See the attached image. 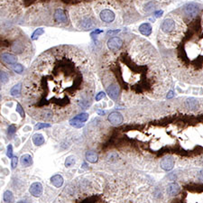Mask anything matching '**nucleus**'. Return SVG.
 <instances>
[{
    "mask_svg": "<svg viewBox=\"0 0 203 203\" xmlns=\"http://www.w3.org/2000/svg\"><path fill=\"white\" fill-rule=\"evenodd\" d=\"M124 45L123 40L119 37H112L108 41V47L109 51H118Z\"/></svg>",
    "mask_w": 203,
    "mask_h": 203,
    "instance_id": "nucleus-6",
    "label": "nucleus"
},
{
    "mask_svg": "<svg viewBox=\"0 0 203 203\" xmlns=\"http://www.w3.org/2000/svg\"><path fill=\"white\" fill-rule=\"evenodd\" d=\"M108 121L113 126H118L123 123V117L118 112H113L108 116Z\"/></svg>",
    "mask_w": 203,
    "mask_h": 203,
    "instance_id": "nucleus-10",
    "label": "nucleus"
},
{
    "mask_svg": "<svg viewBox=\"0 0 203 203\" xmlns=\"http://www.w3.org/2000/svg\"><path fill=\"white\" fill-rule=\"evenodd\" d=\"M22 84L19 83L17 84V85H16L12 90H11V91H10V93H11V95L12 96H17V95H19L20 93H21V90H22Z\"/></svg>",
    "mask_w": 203,
    "mask_h": 203,
    "instance_id": "nucleus-22",
    "label": "nucleus"
},
{
    "mask_svg": "<svg viewBox=\"0 0 203 203\" xmlns=\"http://www.w3.org/2000/svg\"><path fill=\"white\" fill-rule=\"evenodd\" d=\"M86 159H87L88 162H90V163H91V164H94V163H96V162L98 161L99 156H98V155H97L95 152H93V151H89V152L86 153Z\"/></svg>",
    "mask_w": 203,
    "mask_h": 203,
    "instance_id": "nucleus-20",
    "label": "nucleus"
},
{
    "mask_svg": "<svg viewBox=\"0 0 203 203\" xmlns=\"http://www.w3.org/2000/svg\"><path fill=\"white\" fill-rule=\"evenodd\" d=\"M100 19L105 23H112L116 19V15L110 9H103L100 12Z\"/></svg>",
    "mask_w": 203,
    "mask_h": 203,
    "instance_id": "nucleus-8",
    "label": "nucleus"
},
{
    "mask_svg": "<svg viewBox=\"0 0 203 203\" xmlns=\"http://www.w3.org/2000/svg\"><path fill=\"white\" fill-rule=\"evenodd\" d=\"M174 159L172 156L164 157L161 161V168L164 171H170L174 166Z\"/></svg>",
    "mask_w": 203,
    "mask_h": 203,
    "instance_id": "nucleus-9",
    "label": "nucleus"
},
{
    "mask_svg": "<svg viewBox=\"0 0 203 203\" xmlns=\"http://www.w3.org/2000/svg\"><path fill=\"white\" fill-rule=\"evenodd\" d=\"M33 142H34V144L35 145L40 146V145L44 144V137L41 134H35V135L33 136Z\"/></svg>",
    "mask_w": 203,
    "mask_h": 203,
    "instance_id": "nucleus-19",
    "label": "nucleus"
},
{
    "mask_svg": "<svg viewBox=\"0 0 203 203\" xmlns=\"http://www.w3.org/2000/svg\"><path fill=\"white\" fill-rule=\"evenodd\" d=\"M3 200L6 203H13L14 202V195L10 191H7L3 195Z\"/></svg>",
    "mask_w": 203,
    "mask_h": 203,
    "instance_id": "nucleus-21",
    "label": "nucleus"
},
{
    "mask_svg": "<svg viewBox=\"0 0 203 203\" xmlns=\"http://www.w3.org/2000/svg\"><path fill=\"white\" fill-rule=\"evenodd\" d=\"M180 191V187L177 183H171V184L168 186V189H167V192L169 195L171 196H175L177 194L179 193Z\"/></svg>",
    "mask_w": 203,
    "mask_h": 203,
    "instance_id": "nucleus-18",
    "label": "nucleus"
},
{
    "mask_svg": "<svg viewBox=\"0 0 203 203\" xmlns=\"http://www.w3.org/2000/svg\"><path fill=\"white\" fill-rule=\"evenodd\" d=\"M14 70H15L16 72H17V73L20 74L23 72V71H24V67H23L21 64H16L15 65V67H14Z\"/></svg>",
    "mask_w": 203,
    "mask_h": 203,
    "instance_id": "nucleus-26",
    "label": "nucleus"
},
{
    "mask_svg": "<svg viewBox=\"0 0 203 203\" xmlns=\"http://www.w3.org/2000/svg\"><path fill=\"white\" fill-rule=\"evenodd\" d=\"M7 155L9 157V158H13V148H12V145H9L7 146Z\"/></svg>",
    "mask_w": 203,
    "mask_h": 203,
    "instance_id": "nucleus-30",
    "label": "nucleus"
},
{
    "mask_svg": "<svg viewBox=\"0 0 203 203\" xmlns=\"http://www.w3.org/2000/svg\"><path fill=\"white\" fill-rule=\"evenodd\" d=\"M95 90L94 68L83 51L60 45L33 62L23 87V102L35 119L59 123L87 109Z\"/></svg>",
    "mask_w": 203,
    "mask_h": 203,
    "instance_id": "nucleus-1",
    "label": "nucleus"
},
{
    "mask_svg": "<svg viewBox=\"0 0 203 203\" xmlns=\"http://www.w3.org/2000/svg\"><path fill=\"white\" fill-rule=\"evenodd\" d=\"M1 60L7 64H16L17 62V57L12 53H2Z\"/></svg>",
    "mask_w": 203,
    "mask_h": 203,
    "instance_id": "nucleus-12",
    "label": "nucleus"
},
{
    "mask_svg": "<svg viewBox=\"0 0 203 203\" xmlns=\"http://www.w3.org/2000/svg\"><path fill=\"white\" fill-rule=\"evenodd\" d=\"M81 27L83 28L85 30L91 29V28L95 27V23L92 19L90 17H84L81 21Z\"/></svg>",
    "mask_w": 203,
    "mask_h": 203,
    "instance_id": "nucleus-15",
    "label": "nucleus"
},
{
    "mask_svg": "<svg viewBox=\"0 0 203 203\" xmlns=\"http://www.w3.org/2000/svg\"><path fill=\"white\" fill-rule=\"evenodd\" d=\"M15 132H16V127H15V126H10L9 127H8V133H9V135L15 134Z\"/></svg>",
    "mask_w": 203,
    "mask_h": 203,
    "instance_id": "nucleus-33",
    "label": "nucleus"
},
{
    "mask_svg": "<svg viewBox=\"0 0 203 203\" xmlns=\"http://www.w3.org/2000/svg\"><path fill=\"white\" fill-rule=\"evenodd\" d=\"M8 80V77L5 72H1V82L2 83H6Z\"/></svg>",
    "mask_w": 203,
    "mask_h": 203,
    "instance_id": "nucleus-27",
    "label": "nucleus"
},
{
    "mask_svg": "<svg viewBox=\"0 0 203 203\" xmlns=\"http://www.w3.org/2000/svg\"><path fill=\"white\" fill-rule=\"evenodd\" d=\"M30 193L34 197H40L43 193V186L40 182H35L30 187Z\"/></svg>",
    "mask_w": 203,
    "mask_h": 203,
    "instance_id": "nucleus-11",
    "label": "nucleus"
},
{
    "mask_svg": "<svg viewBox=\"0 0 203 203\" xmlns=\"http://www.w3.org/2000/svg\"><path fill=\"white\" fill-rule=\"evenodd\" d=\"M163 14H164V11L163 10H159V11H156L155 13V17H161L163 16Z\"/></svg>",
    "mask_w": 203,
    "mask_h": 203,
    "instance_id": "nucleus-34",
    "label": "nucleus"
},
{
    "mask_svg": "<svg viewBox=\"0 0 203 203\" xmlns=\"http://www.w3.org/2000/svg\"><path fill=\"white\" fill-rule=\"evenodd\" d=\"M173 91H169V93H168V95H167V98L168 99H171V98H173Z\"/></svg>",
    "mask_w": 203,
    "mask_h": 203,
    "instance_id": "nucleus-37",
    "label": "nucleus"
},
{
    "mask_svg": "<svg viewBox=\"0 0 203 203\" xmlns=\"http://www.w3.org/2000/svg\"><path fill=\"white\" fill-rule=\"evenodd\" d=\"M45 127H51L50 124H45V123H38L35 126V129L40 130L42 128H45Z\"/></svg>",
    "mask_w": 203,
    "mask_h": 203,
    "instance_id": "nucleus-25",
    "label": "nucleus"
},
{
    "mask_svg": "<svg viewBox=\"0 0 203 203\" xmlns=\"http://www.w3.org/2000/svg\"><path fill=\"white\" fill-rule=\"evenodd\" d=\"M75 164V157L74 156H69L67 157L66 161H65V166L66 167H71Z\"/></svg>",
    "mask_w": 203,
    "mask_h": 203,
    "instance_id": "nucleus-24",
    "label": "nucleus"
},
{
    "mask_svg": "<svg viewBox=\"0 0 203 203\" xmlns=\"http://www.w3.org/2000/svg\"><path fill=\"white\" fill-rule=\"evenodd\" d=\"M99 114H104V111H99Z\"/></svg>",
    "mask_w": 203,
    "mask_h": 203,
    "instance_id": "nucleus-39",
    "label": "nucleus"
},
{
    "mask_svg": "<svg viewBox=\"0 0 203 203\" xmlns=\"http://www.w3.org/2000/svg\"><path fill=\"white\" fill-rule=\"evenodd\" d=\"M17 203H26L25 201H18Z\"/></svg>",
    "mask_w": 203,
    "mask_h": 203,
    "instance_id": "nucleus-38",
    "label": "nucleus"
},
{
    "mask_svg": "<svg viewBox=\"0 0 203 203\" xmlns=\"http://www.w3.org/2000/svg\"><path fill=\"white\" fill-rule=\"evenodd\" d=\"M89 118V114L87 113H81L76 117H74L72 119H71L70 121V124L75 127H81L84 126V122L87 121Z\"/></svg>",
    "mask_w": 203,
    "mask_h": 203,
    "instance_id": "nucleus-5",
    "label": "nucleus"
},
{
    "mask_svg": "<svg viewBox=\"0 0 203 203\" xmlns=\"http://www.w3.org/2000/svg\"><path fill=\"white\" fill-rule=\"evenodd\" d=\"M176 27H177V25H176L175 20L172 18L164 19L161 25V30L164 34H170L173 32Z\"/></svg>",
    "mask_w": 203,
    "mask_h": 203,
    "instance_id": "nucleus-4",
    "label": "nucleus"
},
{
    "mask_svg": "<svg viewBox=\"0 0 203 203\" xmlns=\"http://www.w3.org/2000/svg\"><path fill=\"white\" fill-rule=\"evenodd\" d=\"M120 30H115V31H108V35H114V34H118L119 33Z\"/></svg>",
    "mask_w": 203,
    "mask_h": 203,
    "instance_id": "nucleus-35",
    "label": "nucleus"
},
{
    "mask_svg": "<svg viewBox=\"0 0 203 203\" xmlns=\"http://www.w3.org/2000/svg\"><path fill=\"white\" fill-rule=\"evenodd\" d=\"M17 162H18V159L17 157H13L12 158V169H15L16 165H17Z\"/></svg>",
    "mask_w": 203,
    "mask_h": 203,
    "instance_id": "nucleus-31",
    "label": "nucleus"
},
{
    "mask_svg": "<svg viewBox=\"0 0 203 203\" xmlns=\"http://www.w3.org/2000/svg\"><path fill=\"white\" fill-rule=\"evenodd\" d=\"M51 182L52 184L54 185L56 188H60L63 184V178L59 174H56L51 178Z\"/></svg>",
    "mask_w": 203,
    "mask_h": 203,
    "instance_id": "nucleus-17",
    "label": "nucleus"
},
{
    "mask_svg": "<svg viewBox=\"0 0 203 203\" xmlns=\"http://www.w3.org/2000/svg\"><path fill=\"white\" fill-rule=\"evenodd\" d=\"M105 93L104 92H99V94H97V96H96V101H99L101 99L103 98H105Z\"/></svg>",
    "mask_w": 203,
    "mask_h": 203,
    "instance_id": "nucleus-32",
    "label": "nucleus"
},
{
    "mask_svg": "<svg viewBox=\"0 0 203 203\" xmlns=\"http://www.w3.org/2000/svg\"><path fill=\"white\" fill-rule=\"evenodd\" d=\"M101 33H103L102 30H95L91 35H99V34H101Z\"/></svg>",
    "mask_w": 203,
    "mask_h": 203,
    "instance_id": "nucleus-36",
    "label": "nucleus"
},
{
    "mask_svg": "<svg viewBox=\"0 0 203 203\" xmlns=\"http://www.w3.org/2000/svg\"><path fill=\"white\" fill-rule=\"evenodd\" d=\"M173 40L174 62H171L173 70L177 71L179 75L182 76L190 82L191 79L199 80L201 73H203V25L202 21L190 23L186 28L183 35L173 34Z\"/></svg>",
    "mask_w": 203,
    "mask_h": 203,
    "instance_id": "nucleus-3",
    "label": "nucleus"
},
{
    "mask_svg": "<svg viewBox=\"0 0 203 203\" xmlns=\"http://www.w3.org/2000/svg\"><path fill=\"white\" fill-rule=\"evenodd\" d=\"M183 11H184V14L187 16L192 19L196 18L198 16L200 9H199L198 6H196L195 4H189L183 8Z\"/></svg>",
    "mask_w": 203,
    "mask_h": 203,
    "instance_id": "nucleus-7",
    "label": "nucleus"
},
{
    "mask_svg": "<svg viewBox=\"0 0 203 203\" xmlns=\"http://www.w3.org/2000/svg\"><path fill=\"white\" fill-rule=\"evenodd\" d=\"M154 7H155L154 3H153V2H149L148 4H146V6H145V10H146L147 12H150V11L154 10V8H155Z\"/></svg>",
    "mask_w": 203,
    "mask_h": 203,
    "instance_id": "nucleus-29",
    "label": "nucleus"
},
{
    "mask_svg": "<svg viewBox=\"0 0 203 203\" xmlns=\"http://www.w3.org/2000/svg\"><path fill=\"white\" fill-rule=\"evenodd\" d=\"M53 18H54V20H55L57 23H65L68 20L65 12L62 8L56 9L54 16H53Z\"/></svg>",
    "mask_w": 203,
    "mask_h": 203,
    "instance_id": "nucleus-13",
    "label": "nucleus"
},
{
    "mask_svg": "<svg viewBox=\"0 0 203 203\" xmlns=\"http://www.w3.org/2000/svg\"><path fill=\"white\" fill-rule=\"evenodd\" d=\"M152 29H153V28L151 26V25L148 24V23H144V24H142L138 28L139 32H140L143 35H145V36H149V35L152 34Z\"/></svg>",
    "mask_w": 203,
    "mask_h": 203,
    "instance_id": "nucleus-14",
    "label": "nucleus"
},
{
    "mask_svg": "<svg viewBox=\"0 0 203 203\" xmlns=\"http://www.w3.org/2000/svg\"><path fill=\"white\" fill-rule=\"evenodd\" d=\"M20 163L23 166L28 167L33 164V158L29 155H24L20 159Z\"/></svg>",
    "mask_w": 203,
    "mask_h": 203,
    "instance_id": "nucleus-16",
    "label": "nucleus"
},
{
    "mask_svg": "<svg viewBox=\"0 0 203 203\" xmlns=\"http://www.w3.org/2000/svg\"><path fill=\"white\" fill-rule=\"evenodd\" d=\"M44 33V29L43 28H38L36 29L35 32H34V34L32 35V40H36L38 36H40V35H42Z\"/></svg>",
    "mask_w": 203,
    "mask_h": 203,
    "instance_id": "nucleus-23",
    "label": "nucleus"
},
{
    "mask_svg": "<svg viewBox=\"0 0 203 203\" xmlns=\"http://www.w3.org/2000/svg\"><path fill=\"white\" fill-rule=\"evenodd\" d=\"M16 111L19 112L20 114H21V116L23 117V118H25V112H24V108H23V107L17 103V105H16Z\"/></svg>",
    "mask_w": 203,
    "mask_h": 203,
    "instance_id": "nucleus-28",
    "label": "nucleus"
},
{
    "mask_svg": "<svg viewBox=\"0 0 203 203\" xmlns=\"http://www.w3.org/2000/svg\"><path fill=\"white\" fill-rule=\"evenodd\" d=\"M106 91L112 99L123 95L125 102L162 98L168 87V74L149 42L135 37L118 51H109L103 61Z\"/></svg>",
    "mask_w": 203,
    "mask_h": 203,
    "instance_id": "nucleus-2",
    "label": "nucleus"
}]
</instances>
